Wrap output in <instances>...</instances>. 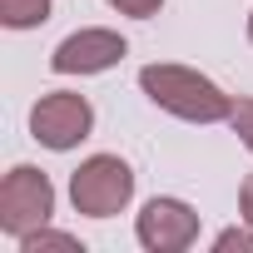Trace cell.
Returning <instances> with one entry per match:
<instances>
[{
  "label": "cell",
  "mask_w": 253,
  "mask_h": 253,
  "mask_svg": "<svg viewBox=\"0 0 253 253\" xmlns=\"http://www.w3.org/2000/svg\"><path fill=\"white\" fill-rule=\"evenodd\" d=\"M139 89L174 119L184 124H218L233 114V99L199 70L189 65H144L139 70Z\"/></svg>",
  "instance_id": "1"
},
{
  "label": "cell",
  "mask_w": 253,
  "mask_h": 253,
  "mask_svg": "<svg viewBox=\"0 0 253 253\" xmlns=\"http://www.w3.org/2000/svg\"><path fill=\"white\" fill-rule=\"evenodd\" d=\"M134 199V169L119 154H89L70 174V204L84 218H114Z\"/></svg>",
  "instance_id": "2"
},
{
  "label": "cell",
  "mask_w": 253,
  "mask_h": 253,
  "mask_svg": "<svg viewBox=\"0 0 253 253\" xmlns=\"http://www.w3.org/2000/svg\"><path fill=\"white\" fill-rule=\"evenodd\" d=\"M55 213V184L35 164H15L0 184V233H10L15 243L35 228H45Z\"/></svg>",
  "instance_id": "3"
},
{
  "label": "cell",
  "mask_w": 253,
  "mask_h": 253,
  "mask_svg": "<svg viewBox=\"0 0 253 253\" xmlns=\"http://www.w3.org/2000/svg\"><path fill=\"white\" fill-rule=\"evenodd\" d=\"M89 129H94V104H89L84 94L55 89V94H40L35 109H30V134H35L45 149H55V154L84 144Z\"/></svg>",
  "instance_id": "4"
},
{
  "label": "cell",
  "mask_w": 253,
  "mask_h": 253,
  "mask_svg": "<svg viewBox=\"0 0 253 253\" xmlns=\"http://www.w3.org/2000/svg\"><path fill=\"white\" fill-rule=\"evenodd\" d=\"M124 55H129V40H124L119 30H104V25H89V30H75L55 45L50 65L55 75H104L114 70Z\"/></svg>",
  "instance_id": "5"
},
{
  "label": "cell",
  "mask_w": 253,
  "mask_h": 253,
  "mask_svg": "<svg viewBox=\"0 0 253 253\" xmlns=\"http://www.w3.org/2000/svg\"><path fill=\"white\" fill-rule=\"evenodd\" d=\"M134 238L149 253H184L199 238V213L184 199H149L134 218Z\"/></svg>",
  "instance_id": "6"
},
{
  "label": "cell",
  "mask_w": 253,
  "mask_h": 253,
  "mask_svg": "<svg viewBox=\"0 0 253 253\" xmlns=\"http://www.w3.org/2000/svg\"><path fill=\"white\" fill-rule=\"evenodd\" d=\"M50 20V0H0V25L10 30H35Z\"/></svg>",
  "instance_id": "7"
},
{
  "label": "cell",
  "mask_w": 253,
  "mask_h": 253,
  "mask_svg": "<svg viewBox=\"0 0 253 253\" xmlns=\"http://www.w3.org/2000/svg\"><path fill=\"white\" fill-rule=\"evenodd\" d=\"M40 248H65V253H84V243L75 238V233H55L50 223L45 228H35V233H25L20 238V253H40Z\"/></svg>",
  "instance_id": "8"
},
{
  "label": "cell",
  "mask_w": 253,
  "mask_h": 253,
  "mask_svg": "<svg viewBox=\"0 0 253 253\" xmlns=\"http://www.w3.org/2000/svg\"><path fill=\"white\" fill-rule=\"evenodd\" d=\"M228 124H233V134L243 139V149L253 154V99H238L233 114H228Z\"/></svg>",
  "instance_id": "9"
},
{
  "label": "cell",
  "mask_w": 253,
  "mask_h": 253,
  "mask_svg": "<svg viewBox=\"0 0 253 253\" xmlns=\"http://www.w3.org/2000/svg\"><path fill=\"white\" fill-rule=\"evenodd\" d=\"M109 10H119V15H134V20H149V15H159V5L164 0H104Z\"/></svg>",
  "instance_id": "10"
},
{
  "label": "cell",
  "mask_w": 253,
  "mask_h": 253,
  "mask_svg": "<svg viewBox=\"0 0 253 253\" xmlns=\"http://www.w3.org/2000/svg\"><path fill=\"white\" fill-rule=\"evenodd\" d=\"M213 248H218V253H233V248H253V223H243V228H223V233L213 238Z\"/></svg>",
  "instance_id": "11"
},
{
  "label": "cell",
  "mask_w": 253,
  "mask_h": 253,
  "mask_svg": "<svg viewBox=\"0 0 253 253\" xmlns=\"http://www.w3.org/2000/svg\"><path fill=\"white\" fill-rule=\"evenodd\" d=\"M238 218H243V223H253V174L238 184Z\"/></svg>",
  "instance_id": "12"
},
{
  "label": "cell",
  "mask_w": 253,
  "mask_h": 253,
  "mask_svg": "<svg viewBox=\"0 0 253 253\" xmlns=\"http://www.w3.org/2000/svg\"><path fill=\"white\" fill-rule=\"evenodd\" d=\"M248 40H253V10H248Z\"/></svg>",
  "instance_id": "13"
}]
</instances>
